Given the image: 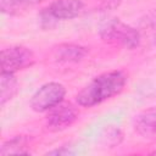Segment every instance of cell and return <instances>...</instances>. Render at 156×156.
<instances>
[{
	"instance_id": "cell-1",
	"label": "cell",
	"mask_w": 156,
	"mask_h": 156,
	"mask_svg": "<svg viewBox=\"0 0 156 156\" xmlns=\"http://www.w3.org/2000/svg\"><path fill=\"white\" fill-rule=\"evenodd\" d=\"M128 76L126 72L115 69L101 73L93 78L76 95V102L82 107H94L118 95L126 87Z\"/></svg>"
},
{
	"instance_id": "cell-2",
	"label": "cell",
	"mask_w": 156,
	"mask_h": 156,
	"mask_svg": "<svg viewBox=\"0 0 156 156\" xmlns=\"http://www.w3.org/2000/svg\"><path fill=\"white\" fill-rule=\"evenodd\" d=\"M102 41L110 45L121 46L127 50L136 49L140 45V33L136 28L124 23L119 18L106 20L99 29Z\"/></svg>"
},
{
	"instance_id": "cell-3",
	"label": "cell",
	"mask_w": 156,
	"mask_h": 156,
	"mask_svg": "<svg viewBox=\"0 0 156 156\" xmlns=\"http://www.w3.org/2000/svg\"><path fill=\"white\" fill-rule=\"evenodd\" d=\"M85 9L83 0H54L41 9L38 15L40 27L52 28L57 23L78 17Z\"/></svg>"
},
{
	"instance_id": "cell-4",
	"label": "cell",
	"mask_w": 156,
	"mask_h": 156,
	"mask_svg": "<svg viewBox=\"0 0 156 156\" xmlns=\"http://www.w3.org/2000/svg\"><path fill=\"white\" fill-rule=\"evenodd\" d=\"M66 95V88L58 82H49L43 84L32 96L30 107L33 111L43 113L48 112L56 105L63 101Z\"/></svg>"
},
{
	"instance_id": "cell-5",
	"label": "cell",
	"mask_w": 156,
	"mask_h": 156,
	"mask_svg": "<svg viewBox=\"0 0 156 156\" xmlns=\"http://www.w3.org/2000/svg\"><path fill=\"white\" fill-rule=\"evenodd\" d=\"M35 61L33 51L23 45H12L1 51V72L15 74L30 67Z\"/></svg>"
},
{
	"instance_id": "cell-6",
	"label": "cell",
	"mask_w": 156,
	"mask_h": 156,
	"mask_svg": "<svg viewBox=\"0 0 156 156\" xmlns=\"http://www.w3.org/2000/svg\"><path fill=\"white\" fill-rule=\"evenodd\" d=\"M78 108L69 101H62L45 116V128L50 132H61L71 127L78 118Z\"/></svg>"
},
{
	"instance_id": "cell-7",
	"label": "cell",
	"mask_w": 156,
	"mask_h": 156,
	"mask_svg": "<svg viewBox=\"0 0 156 156\" xmlns=\"http://www.w3.org/2000/svg\"><path fill=\"white\" fill-rule=\"evenodd\" d=\"M88 48L83 45L73 43H62L52 48L51 56L54 61L58 63H78L88 55Z\"/></svg>"
},
{
	"instance_id": "cell-8",
	"label": "cell",
	"mask_w": 156,
	"mask_h": 156,
	"mask_svg": "<svg viewBox=\"0 0 156 156\" xmlns=\"http://www.w3.org/2000/svg\"><path fill=\"white\" fill-rule=\"evenodd\" d=\"M135 132L149 140H156V107L141 111L134 119Z\"/></svg>"
},
{
	"instance_id": "cell-9",
	"label": "cell",
	"mask_w": 156,
	"mask_h": 156,
	"mask_svg": "<svg viewBox=\"0 0 156 156\" xmlns=\"http://www.w3.org/2000/svg\"><path fill=\"white\" fill-rule=\"evenodd\" d=\"M29 138L27 135H16L6 140L0 149V155H28Z\"/></svg>"
},
{
	"instance_id": "cell-10",
	"label": "cell",
	"mask_w": 156,
	"mask_h": 156,
	"mask_svg": "<svg viewBox=\"0 0 156 156\" xmlns=\"http://www.w3.org/2000/svg\"><path fill=\"white\" fill-rule=\"evenodd\" d=\"M43 1L45 0H0V10L4 15L16 16Z\"/></svg>"
},
{
	"instance_id": "cell-11",
	"label": "cell",
	"mask_w": 156,
	"mask_h": 156,
	"mask_svg": "<svg viewBox=\"0 0 156 156\" xmlns=\"http://www.w3.org/2000/svg\"><path fill=\"white\" fill-rule=\"evenodd\" d=\"M18 91V82L11 73L0 74V105L4 106L7 101L15 98Z\"/></svg>"
},
{
	"instance_id": "cell-12",
	"label": "cell",
	"mask_w": 156,
	"mask_h": 156,
	"mask_svg": "<svg viewBox=\"0 0 156 156\" xmlns=\"http://www.w3.org/2000/svg\"><path fill=\"white\" fill-rule=\"evenodd\" d=\"M121 2L122 0H98L94 9L98 11H111L117 9Z\"/></svg>"
},
{
	"instance_id": "cell-13",
	"label": "cell",
	"mask_w": 156,
	"mask_h": 156,
	"mask_svg": "<svg viewBox=\"0 0 156 156\" xmlns=\"http://www.w3.org/2000/svg\"><path fill=\"white\" fill-rule=\"evenodd\" d=\"M48 154L50 155H68V154H72V151L69 150H63V149H56V150H52V151H49Z\"/></svg>"
},
{
	"instance_id": "cell-14",
	"label": "cell",
	"mask_w": 156,
	"mask_h": 156,
	"mask_svg": "<svg viewBox=\"0 0 156 156\" xmlns=\"http://www.w3.org/2000/svg\"><path fill=\"white\" fill-rule=\"evenodd\" d=\"M154 44L156 45V33H155V35H154Z\"/></svg>"
}]
</instances>
